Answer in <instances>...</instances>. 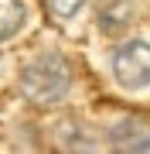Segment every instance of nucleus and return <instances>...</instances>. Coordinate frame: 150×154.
<instances>
[{"label": "nucleus", "mask_w": 150, "mask_h": 154, "mask_svg": "<svg viewBox=\"0 0 150 154\" xmlns=\"http://www.w3.org/2000/svg\"><path fill=\"white\" fill-rule=\"evenodd\" d=\"M21 89L28 93V99L34 103H55L65 96L68 89V65L58 55H41L34 58L21 75Z\"/></svg>", "instance_id": "nucleus-1"}, {"label": "nucleus", "mask_w": 150, "mask_h": 154, "mask_svg": "<svg viewBox=\"0 0 150 154\" xmlns=\"http://www.w3.org/2000/svg\"><path fill=\"white\" fill-rule=\"evenodd\" d=\"M113 75L126 89L150 86V45L147 41H126L113 55Z\"/></svg>", "instance_id": "nucleus-2"}, {"label": "nucleus", "mask_w": 150, "mask_h": 154, "mask_svg": "<svg viewBox=\"0 0 150 154\" xmlns=\"http://www.w3.org/2000/svg\"><path fill=\"white\" fill-rule=\"evenodd\" d=\"M21 21H24V4L21 0H0V41L17 34Z\"/></svg>", "instance_id": "nucleus-3"}, {"label": "nucleus", "mask_w": 150, "mask_h": 154, "mask_svg": "<svg viewBox=\"0 0 150 154\" xmlns=\"http://www.w3.org/2000/svg\"><path fill=\"white\" fill-rule=\"evenodd\" d=\"M45 4H48V11L55 14V17H72L85 0H45Z\"/></svg>", "instance_id": "nucleus-4"}]
</instances>
